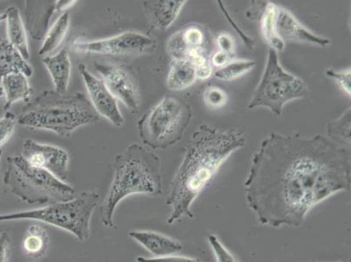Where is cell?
Masks as SVG:
<instances>
[{
    "instance_id": "6da1fadb",
    "label": "cell",
    "mask_w": 351,
    "mask_h": 262,
    "mask_svg": "<svg viewBox=\"0 0 351 262\" xmlns=\"http://www.w3.org/2000/svg\"><path fill=\"white\" fill-rule=\"evenodd\" d=\"M349 147L328 136L270 133L251 158L245 200L261 225L299 228L311 210L351 183Z\"/></svg>"
},
{
    "instance_id": "7a4b0ae2",
    "label": "cell",
    "mask_w": 351,
    "mask_h": 262,
    "mask_svg": "<svg viewBox=\"0 0 351 262\" xmlns=\"http://www.w3.org/2000/svg\"><path fill=\"white\" fill-rule=\"evenodd\" d=\"M243 131L223 130L204 123L197 128L186 148L166 199L171 207L168 223L187 217L193 219L191 206L206 189L230 156L245 145Z\"/></svg>"
},
{
    "instance_id": "3957f363",
    "label": "cell",
    "mask_w": 351,
    "mask_h": 262,
    "mask_svg": "<svg viewBox=\"0 0 351 262\" xmlns=\"http://www.w3.org/2000/svg\"><path fill=\"white\" fill-rule=\"evenodd\" d=\"M113 169L110 189L100 206L101 222L107 228H114V212L126 198L135 194L159 196L162 193L161 159L138 143H132L116 156Z\"/></svg>"
},
{
    "instance_id": "277c9868",
    "label": "cell",
    "mask_w": 351,
    "mask_h": 262,
    "mask_svg": "<svg viewBox=\"0 0 351 262\" xmlns=\"http://www.w3.org/2000/svg\"><path fill=\"white\" fill-rule=\"evenodd\" d=\"M100 116L83 93L60 94L46 91L27 104L18 117V123L33 130L52 131L69 137L78 128L97 123Z\"/></svg>"
},
{
    "instance_id": "5b68a950",
    "label": "cell",
    "mask_w": 351,
    "mask_h": 262,
    "mask_svg": "<svg viewBox=\"0 0 351 262\" xmlns=\"http://www.w3.org/2000/svg\"><path fill=\"white\" fill-rule=\"evenodd\" d=\"M4 183L19 200L29 204L66 202L76 197L71 185L43 169L28 164L21 155L8 156Z\"/></svg>"
},
{
    "instance_id": "8992f818",
    "label": "cell",
    "mask_w": 351,
    "mask_h": 262,
    "mask_svg": "<svg viewBox=\"0 0 351 262\" xmlns=\"http://www.w3.org/2000/svg\"><path fill=\"white\" fill-rule=\"evenodd\" d=\"M100 195L95 191H82L66 202L47 204L41 209L0 214V222L34 220L56 226L71 233L79 241L90 236L92 216L99 204Z\"/></svg>"
},
{
    "instance_id": "52a82bcc",
    "label": "cell",
    "mask_w": 351,
    "mask_h": 262,
    "mask_svg": "<svg viewBox=\"0 0 351 262\" xmlns=\"http://www.w3.org/2000/svg\"><path fill=\"white\" fill-rule=\"evenodd\" d=\"M187 102L165 95L137 121L140 139L152 150H166L180 141L193 120Z\"/></svg>"
},
{
    "instance_id": "ba28073f",
    "label": "cell",
    "mask_w": 351,
    "mask_h": 262,
    "mask_svg": "<svg viewBox=\"0 0 351 262\" xmlns=\"http://www.w3.org/2000/svg\"><path fill=\"white\" fill-rule=\"evenodd\" d=\"M307 94L308 86L304 81L284 69L278 53L269 47L263 75L247 108L248 110L267 108L280 117L287 104Z\"/></svg>"
},
{
    "instance_id": "9c48e42d",
    "label": "cell",
    "mask_w": 351,
    "mask_h": 262,
    "mask_svg": "<svg viewBox=\"0 0 351 262\" xmlns=\"http://www.w3.org/2000/svg\"><path fill=\"white\" fill-rule=\"evenodd\" d=\"M156 49L155 39L136 31L124 32L103 40H75L73 43V49L75 52L105 56H141L154 52Z\"/></svg>"
},
{
    "instance_id": "30bf717a",
    "label": "cell",
    "mask_w": 351,
    "mask_h": 262,
    "mask_svg": "<svg viewBox=\"0 0 351 262\" xmlns=\"http://www.w3.org/2000/svg\"><path fill=\"white\" fill-rule=\"evenodd\" d=\"M95 69L113 97L122 102L132 113H137L141 99L138 82L132 69L111 62H95Z\"/></svg>"
},
{
    "instance_id": "8fae6325",
    "label": "cell",
    "mask_w": 351,
    "mask_h": 262,
    "mask_svg": "<svg viewBox=\"0 0 351 262\" xmlns=\"http://www.w3.org/2000/svg\"><path fill=\"white\" fill-rule=\"evenodd\" d=\"M21 150V155L28 164L50 172L62 181L68 180L69 156L65 150L32 139L25 140Z\"/></svg>"
},
{
    "instance_id": "7c38bea8",
    "label": "cell",
    "mask_w": 351,
    "mask_h": 262,
    "mask_svg": "<svg viewBox=\"0 0 351 262\" xmlns=\"http://www.w3.org/2000/svg\"><path fill=\"white\" fill-rule=\"evenodd\" d=\"M79 71L87 89L89 101L100 117L106 118L117 127H122L124 118L118 106L117 100L108 91L103 80L89 71L84 63H80Z\"/></svg>"
},
{
    "instance_id": "4fadbf2b",
    "label": "cell",
    "mask_w": 351,
    "mask_h": 262,
    "mask_svg": "<svg viewBox=\"0 0 351 262\" xmlns=\"http://www.w3.org/2000/svg\"><path fill=\"white\" fill-rule=\"evenodd\" d=\"M274 31L284 43H299L326 47L330 39L320 36L304 27L291 12L276 5L274 18Z\"/></svg>"
},
{
    "instance_id": "5bb4252c",
    "label": "cell",
    "mask_w": 351,
    "mask_h": 262,
    "mask_svg": "<svg viewBox=\"0 0 351 262\" xmlns=\"http://www.w3.org/2000/svg\"><path fill=\"white\" fill-rule=\"evenodd\" d=\"M77 3L73 1H25V29L35 40H43L49 31L51 18L57 12L63 14Z\"/></svg>"
},
{
    "instance_id": "9a60e30c",
    "label": "cell",
    "mask_w": 351,
    "mask_h": 262,
    "mask_svg": "<svg viewBox=\"0 0 351 262\" xmlns=\"http://www.w3.org/2000/svg\"><path fill=\"white\" fill-rule=\"evenodd\" d=\"M206 36L197 25H187L172 34L166 50L172 60H190L197 53H206Z\"/></svg>"
},
{
    "instance_id": "2e32d148",
    "label": "cell",
    "mask_w": 351,
    "mask_h": 262,
    "mask_svg": "<svg viewBox=\"0 0 351 262\" xmlns=\"http://www.w3.org/2000/svg\"><path fill=\"white\" fill-rule=\"evenodd\" d=\"M186 2V0H148L143 1V8L152 27L165 30L177 20Z\"/></svg>"
},
{
    "instance_id": "e0dca14e",
    "label": "cell",
    "mask_w": 351,
    "mask_h": 262,
    "mask_svg": "<svg viewBox=\"0 0 351 262\" xmlns=\"http://www.w3.org/2000/svg\"><path fill=\"white\" fill-rule=\"evenodd\" d=\"M129 237L139 243L155 257H168L183 250V246L177 239L153 231L133 230Z\"/></svg>"
},
{
    "instance_id": "ac0fdd59",
    "label": "cell",
    "mask_w": 351,
    "mask_h": 262,
    "mask_svg": "<svg viewBox=\"0 0 351 262\" xmlns=\"http://www.w3.org/2000/svg\"><path fill=\"white\" fill-rule=\"evenodd\" d=\"M43 62L49 71L54 86V91L66 94L71 78V60L66 49H62L53 56H45Z\"/></svg>"
},
{
    "instance_id": "d6986e66",
    "label": "cell",
    "mask_w": 351,
    "mask_h": 262,
    "mask_svg": "<svg viewBox=\"0 0 351 262\" xmlns=\"http://www.w3.org/2000/svg\"><path fill=\"white\" fill-rule=\"evenodd\" d=\"M8 41L27 60L30 59L27 29L22 20L20 10L11 5L5 12Z\"/></svg>"
},
{
    "instance_id": "ffe728a7",
    "label": "cell",
    "mask_w": 351,
    "mask_h": 262,
    "mask_svg": "<svg viewBox=\"0 0 351 262\" xmlns=\"http://www.w3.org/2000/svg\"><path fill=\"white\" fill-rule=\"evenodd\" d=\"M15 73H24L29 78L33 75V69L8 40L0 38V82L5 76Z\"/></svg>"
},
{
    "instance_id": "44dd1931",
    "label": "cell",
    "mask_w": 351,
    "mask_h": 262,
    "mask_svg": "<svg viewBox=\"0 0 351 262\" xmlns=\"http://www.w3.org/2000/svg\"><path fill=\"white\" fill-rule=\"evenodd\" d=\"M5 102L4 108L8 110L16 102H29L33 88H31L28 78L22 73H11L1 80Z\"/></svg>"
},
{
    "instance_id": "7402d4cb",
    "label": "cell",
    "mask_w": 351,
    "mask_h": 262,
    "mask_svg": "<svg viewBox=\"0 0 351 262\" xmlns=\"http://www.w3.org/2000/svg\"><path fill=\"white\" fill-rule=\"evenodd\" d=\"M195 66L187 60H171L166 85L171 91H183L197 82Z\"/></svg>"
},
{
    "instance_id": "603a6c76",
    "label": "cell",
    "mask_w": 351,
    "mask_h": 262,
    "mask_svg": "<svg viewBox=\"0 0 351 262\" xmlns=\"http://www.w3.org/2000/svg\"><path fill=\"white\" fill-rule=\"evenodd\" d=\"M70 27V14L69 11L64 12L60 14L51 25L49 31L43 39V45L39 49V56L45 57L50 56L54 50L58 49L60 44L65 40Z\"/></svg>"
},
{
    "instance_id": "cb8c5ba5",
    "label": "cell",
    "mask_w": 351,
    "mask_h": 262,
    "mask_svg": "<svg viewBox=\"0 0 351 262\" xmlns=\"http://www.w3.org/2000/svg\"><path fill=\"white\" fill-rule=\"evenodd\" d=\"M49 244V235L47 229L40 224H32L22 241V248L27 255L34 258H43L46 255Z\"/></svg>"
},
{
    "instance_id": "d4e9b609",
    "label": "cell",
    "mask_w": 351,
    "mask_h": 262,
    "mask_svg": "<svg viewBox=\"0 0 351 262\" xmlns=\"http://www.w3.org/2000/svg\"><path fill=\"white\" fill-rule=\"evenodd\" d=\"M351 110L348 108L337 119L331 121L327 126V136L332 141L350 147Z\"/></svg>"
},
{
    "instance_id": "484cf974",
    "label": "cell",
    "mask_w": 351,
    "mask_h": 262,
    "mask_svg": "<svg viewBox=\"0 0 351 262\" xmlns=\"http://www.w3.org/2000/svg\"><path fill=\"white\" fill-rule=\"evenodd\" d=\"M255 62L251 60H231L222 68L213 72L217 79L223 82H231L241 78L254 68Z\"/></svg>"
},
{
    "instance_id": "4316f807",
    "label": "cell",
    "mask_w": 351,
    "mask_h": 262,
    "mask_svg": "<svg viewBox=\"0 0 351 262\" xmlns=\"http://www.w3.org/2000/svg\"><path fill=\"white\" fill-rule=\"evenodd\" d=\"M203 98L206 106L215 110L226 106L229 99L224 89L217 86H208L204 91Z\"/></svg>"
},
{
    "instance_id": "83f0119b",
    "label": "cell",
    "mask_w": 351,
    "mask_h": 262,
    "mask_svg": "<svg viewBox=\"0 0 351 262\" xmlns=\"http://www.w3.org/2000/svg\"><path fill=\"white\" fill-rule=\"evenodd\" d=\"M17 123L18 118L12 112H6L5 116L0 118V147L11 139Z\"/></svg>"
},
{
    "instance_id": "f1b7e54d",
    "label": "cell",
    "mask_w": 351,
    "mask_h": 262,
    "mask_svg": "<svg viewBox=\"0 0 351 262\" xmlns=\"http://www.w3.org/2000/svg\"><path fill=\"white\" fill-rule=\"evenodd\" d=\"M326 75L337 82L339 85L341 91H343L348 97H350L351 95V69L346 68L344 69H330L326 70Z\"/></svg>"
},
{
    "instance_id": "f546056e",
    "label": "cell",
    "mask_w": 351,
    "mask_h": 262,
    "mask_svg": "<svg viewBox=\"0 0 351 262\" xmlns=\"http://www.w3.org/2000/svg\"><path fill=\"white\" fill-rule=\"evenodd\" d=\"M208 241L212 248L213 254L215 255L217 261L218 262H238L236 258L232 255V252L225 247L219 239L215 235L208 236Z\"/></svg>"
},
{
    "instance_id": "4dcf8cb0",
    "label": "cell",
    "mask_w": 351,
    "mask_h": 262,
    "mask_svg": "<svg viewBox=\"0 0 351 262\" xmlns=\"http://www.w3.org/2000/svg\"><path fill=\"white\" fill-rule=\"evenodd\" d=\"M217 47L220 52L225 53L231 56H234L236 51L235 41L234 38L228 34H220L217 37Z\"/></svg>"
},
{
    "instance_id": "1f68e13d",
    "label": "cell",
    "mask_w": 351,
    "mask_h": 262,
    "mask_svg": "<svg viewBox=\"0 0 351 262\" xmlns=\"http://www.w3.org/2000/svg\"><path fill=\"white\" fill-rule=\"evenodd\" d=\"M136 262H200L197 259L178 257V255H168V257L146 258L138 257L136 258Z\"/></svg>"
},
{
    "instance_id": "d6a6232c",
    "label": "cell",
    "mask_w": 351,
    "mask_h": 262,
    "mask_svg": "<svg viewBox=\"0 0 351 262\" xmlns=\"http://www.w3.org/2000/svg\"><path fill=\"white\" fill-rule=\"evenodd\" d=\"M11 237L8 233H0V262H8Z\"/></svg>"
},
{
    "instance_id": "836d02e7",
    "label": "cell",
    "mask_w": 351,
    "mask_h": 262,
    "mask_svg": "<svg viewBox=\"0 0 351 262\" xmlns=\"http://www.w3.org/2000/svg\"><path fill=\"white\" fill-rule=\"evenodd\" d=\"M231 60V56H228L220 51H217L216 53L213 54L212 59L210 60V64H212L213 68L215 67L217 69L222 68L226 64H228Z\"/></svg>"
},
{
    "instance_id": "e575fe53",
    "label": "cell",
    "mask_w": 351,
    "mask_h": 262,
    "mask_svg": "<svg viewBox=\"0 0 351 262\" xmlns=\"http://www.w3.org/2000/svg\"><path fill=\"white\" fill-rule=\"evenodd\" d=\"M5 97L4 91H3L2 86L0 85V100Z\"/></svg>"
},
{
    "instance_id": "d590c367",
    "label": "cell",
    "mask_w": 351,
    "mask_h": 262,
    "mask_svg": "<svg viewBox=\"0 0 351 262\" xmlns=\"http://www.w3.org/2000/svg\"><path fill=\"white\" fill-rule=\"evenodd\" d=\"M5 21V14H0V23H2V22Z\"/></svg>"
},
{
    "instance_id": "8d00e7d4",
    "label": "cell",
    "mask_w": 351,
    "mask_h": 262,
    "mask_svg": "<svg viewBox=\"0 0 351 262\" xmlns=\"http://www.w3.org/2000/svg\"><path fill=\"white\" fill-rule=\"evenodd\" d=\"M3 152L1 150H0V163H1V158H2Z\"/></svg>"
}]
</instances>
